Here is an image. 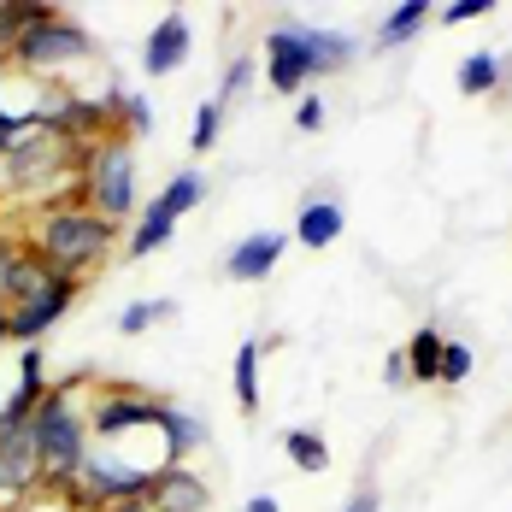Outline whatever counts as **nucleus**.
I'll use <instances>...</instances> for the list:
<instances>
[{
    "instance_id": "f257e3e1",
    "label": "nucleus",
    "mask_w": 512,
    "mask_h": 512,
    "mask_svg": "<svg viewBox=\"0 0 512 512\" xmlns=\"http://www.w3.org/2000/svg\"><path fill=\"white\" fill-rule=\"evenodd\" d=\"M83 377L71 383H53L42 395V407L30 412V448H36V465H42V495H59L77 483V471L89 460L95 436H89V407L77 401Z\"/></svg>"
},
{
    "instance_id": "f03ea898",
    "label": "nucleus",
    "mask_w": 512,
    "mask_h": 512,
    "mask_svg": "<svg viewBox=\"0 0 512 512\" xmlns=\"http://www.w3.org/2000/svg\"><path fill=\"white\" fill-rule=\"evenodd\" d=\"M24 242L42 248L59 277H77V283H83V277L101 271L106 254L118 248V224H106L101 212H89L83 201H48L36 212V224H30Z\"/></svg>"
},
{
    "instance_id": "7ed1b4c3",
    "label": "nucleus",
    "mask_w": 512,
    "mask_h": 512,
    "mask_svg": "<svg viewBox=\"0 0 512 512\" xmlns=\"http://www.w3.org/2000/svg\"><path fill=\"white\" fill-rule=\"evenodd\" d=\"M83 59H95L89 24L71 18V12H59V6H36L30 30L18 36V48H12L6 65L24 71V77H36V83H48V77H59V71H77Z\"/></svg>"
},
{
    "instance_id": "20e7f679",
    "label": "nucleus",
    "mask_w": 512,
    "mask_h": 512,
    "mask_svg": "<svg viewBox=\"0 0 512 512\" xmlns=\"http://www.w3.org/2000/svg\"><path fill=\"white\" fill-rule=\"evenodd\" d=\"M77 201L101 212L106 224L136 218V159H130L124 136H101L77 154Z\"/></svg>"
},
{
    "instance_id": "39448f33",
    "label": "nucleus",
    "mask_w": 512,
    "mask_h": 512,
    "mask_svg": "<svg viewBox=\"0 0 512 512\" xmlns=\"http://www.w3.org/2000/svg\"><path fill=\"white\" fill-rule=\"evenodd\" d=\"M159 465H136V460H118V448L112 442H95L89 448V460L77 471V483L71 489H59L71 507L83 512H106L118 507V501H148V483H154Z\"/></svg>"
},
{
    "instance_id": "423d86ee",
    "label": "nucleus",
    "mask_w": 512,
    "mask_h": 512,
    "mask_svg": "<svg viewBox=\"0 0 512 512\" xmlns=\"http://www.w3.org/2000/svg\"><path fill=\"white\" fill-rule=\"evenodd\" d=\"M159 412H165L159 395L136 389V383H112L89 407V436L95 442H118V436H136V430H159Z\"/></svg>"
},
{
    "instance_id": "0eeeda50",
    "label": "nucleus",
    "mask_w": 512,
    "mask_h": 512,
    "mask_svg": "<svg viewBox=\"0 0 512 512\" xmlns=\"http://www.w3.org/2000/svg\"><path fill=\"white\" fill-rule=\"evenodd\" d=\"M259 77L277 89V95H307L312 83V59L301 42V24H277L265 36V59H259Z\"/></svg>"
},
{
    "instance_id": "6e6552de",
    "label": "nucleus",
    "mask_w": 512,
    "mask_h": 512,
    "mask_svg": "<svg viewBox=\"0 0 512 512\" xmlns=\"http://www.w3.org/2000/svg\"><path fill=\"white\" fill-rule=\"evenodd\" d=\"M77 295H83V283H77V277H53L42 295L18 301V307H12V342H18V348H36L53 324L71 312V301H77Z\"/></svg>"
},
{
    "instance_id": "1a4fd4ad",
    "label": "nucleus",
    "mask_w": 512,
    "mask_h": 512,
    "mask_svg": "<svg viewBox=\"0 0 512 512\" xmlns=\"http://www.w3.org/2000/svg\"><path fill=\"white\" fill-rule=\"evenodd\" d=\"M189 48H195V30H189V12H165L154 30H148V42H142V71L148 77H171L177 65H189Z\"/></svg>"
},
{
    "instance_id": "9d476101",
    "label": "nucleus",
    "mask_w": 512,
    "mask_h": 512,
    "mask_svg": "<svg viewBox=\"0 0 512 512\" xmlns=\"http://www.w3.org/2000/svg\"><path fill=\"white\" fill-rule=\"evenodd\" d=\"M289 254V236L283 230H254V236H242L230 259H224V277H236V283H265L277 265Z\"/></svg>"
},
{
    "instance_id": "9b49d317",
    "label": "nucleus",
    "mask_w": 512,
    "mask_h": 512,
    "mask_svg": "<svg viewBox=\"0 0 512 512\" xmlns=\"http://www.w3.org/2000/svg\"><path fill=\"white\" fill-rule=\"evenodd\" d=\"M148 501L159 512H206L212 507V489H206L189 465H159L154 483H148Z\"/></svg>"
},
{
    "instance_id": "f8f14e48",
    "label": "nucleus",
    "mask_w": 512,
    "mask_h": 512,
    "mask_svg": "<svg viewBox=\"0 0 512 512\" xmlns=\"http://www.w3.org/2000/svg\"><path fill=\"white\" fill-rule=\"evenodd\" d=\"M342 230H348V212H342V201H336V195H307V201H301V212H295V242H301V248H312V254H324Z\"/></svg>"
},
{
    "instance_id": "ddd939ff",
    "label": "nucleus",
    "mask_w": 512,
    "mask_h": 512,
    "mask_svg": "<svg viewBox=\"0 0 512 512\" xmlns=\"http://www.w3.org/2000/svg\"><path fill=\"white\" fill-rule=\"evenodd\" d=\"M53 383H48V354L42 348H18V389L6 395V407L0 412H12V418H30V412L42 407V395H48Z\"/></svg>"
},
{
    "instance_id": "4468645a",
    "label": "nucleus",
    "mask_w": 512,
    "mask_h": 512,
    "mask_svg": "<svg viewBox=\"0 0 512 512\" xmlns=\"http://www.w3.org/2000/svg\"><path fill=\"white\" fill-rule=\"evenodd\" d=\"M53 277H59V271L48 265V254L24 242V248H18V259H12V271H6V289H0V301H6V307H18V301L42 295V289H48Z\"/></svg>"
},
{
    "instance_id": "2eb2a0df",
    "label": "nucleus",
    "mask_w": 512,
    "mask_h": 512,
    "mask_svg": "<svg viewBox=\"0 0 512 512\" xmlns=\"http://www.w3.org/2000/svg\"><path fill=\"white\" fill-rule=\"evenodd\" d=\"M159 436H165V465H189V454L206 448V418H195V412H183V407L165 401V412H159Z\"/></svg>"
},
{
    "instance_id": "dca6fc26",
    "label": "nucleus",
    "mask_w": 512,
    "mask_h": 512,
    "mask_svg": "<svg viewBox=\"0 0 512 512\" xmlns=\"http://www.w3.org/2000/svg\"><path fill=\"white\" fill-rule=\"evenodd\" d=\"M301 42H307V59H312V77H330L342 65H354L359 42L348 30H318V24H301Z\"/></svg>"
},
{
    "instance_id": "f3484780",
    "label": "nucleus",
    "mask_w": 512,
    "mask_h": 512,
    "mask_svg": "<svg viewBox=\"0 0 512 512\" xmlns=\"http://www.w3.org/2000/svg\"><path fill=\"white\" fill-rule=\"evenodd\" d=\"M430 18H436V6H430V0H401V6L377 24V48H407Z\"/></svg>"
},
{
    "instance_id": "a211bd4d",
    "label": "nucleus",
    "mask_w": 512,
    "mask_h": 512,
    "mask_svg": "<svg viewBox=\"0 0 512 512\" xmlns=\"http://www.w3.org/2000/svg\"><path fill=\"white\" fill-rule=\"evenodd\" d=\"M106 106H112V124L124 142L136 136H154V101L148 95H130V89H106Z\"/></svg>"
},
{
    "instance_id": "6ab92c4d",
    "label": "nucleus",
    "mask_w": 512,
    "mask_h": 512,
    "mask_svg": "<svg viewBox=\"0 0 512 512\" xmlns=\"http://www.w3.org/2000/svg\"><path fill=\"white\" fill-rule=\"evenodd\" d=\"M507 59L501 53H471V59H460V71H454V83H460V95H495L501 83H507Z\"/></svg>"
},
{
    "instance_id": "aec40b11",
    "label": "nucleus",
    "mask_w": 512,
    "mask_h": 512,
    "mask_svg": "<svg viewBox=\"0 0 512 512\" xmlns=\"http://www.w3.org/2000/svg\"><path fill=\"white\" fill-rule=\"evenodd\" d=\"M171 236H177V218H171L159 201H142V218L130 224V254H136V259H142V254H159Z\"/></svg>"
},
{
    "instance_id": "412c9836",
    "label": "nucleus",
    "mask_w": 512,
    "mask_h": 512,
    "mask_svg": "<svg viewBox=\"0 0 512 512\" xmlns=\"http://www.w3.org/2000/svg\"><path fill=\"white\" fill-rule=\"evenodd\" d=\"M442 342H448V336H442V330H430V324H424V330H412V342L401 348V354H407L412 383H436V371H442Z\"/></svg>"
},
{
    "instance_id": "4be33fe9",
    "label": "nucleus",
    "mask_w": 512,
    "mask_h": 512,
    "mask_svg": "<svg viewBox=\"0 0 512 512\" xmlns=\"http://www.w3.org/2000/svg\"><path fill=\"white\" fill-rule=\"evenodd\" d=\"M154 201L165 206V212H171L177 224H183V218H189V212H195V206L206 201V177H201V171H195V165H189V171H177V177H171V183L159 189Z\"/></svg>"
},
{
    "instance_id": "5701e85b",
    "label": "nucleus",
    "mask_w": 512,
    "mask_h": 512,
    "mask_svg": "<svg viewBox=\"0 0 512 512\" xmlns=\"http://www.w3.org/2000/svg\"><path fill=\"white\" fill-rule=\"evenodd\" d=\"M283 454L295 460V471H307V477H318V471H330V442L318 436V430H283Z\"/></svg>"
},
{
    "instance_id": "b1692460",
    "label": "nucleus",
    "mask_w": 512,
    "mask_h": 512,
    "mask_svg": "<svg viewBox=\"0 0 512 512\" xmlns=\"http://www.w3.org/2000/svg\"><path fill=\"white\" fill-rule=\"evenodd\" d=\"M259 354H265V342H242V348H236V407L248 412V418H254L259 401H265V395H259Z\"/></svg>"
},
{
    "instance_id": "393cba45",
    "label": "nucleus",
    "mask_w": 512,
    "mask_h": 512,
    "mask_svg": "<svg viewBox=\"0 0 512 512\" xmlns=\"http://www.w3.org/2000/svg\"><path fill=\"white\" fill-rule=\"evenodd\" d=\"M30 18H36V0H0V65L12 59L18 36L30 30Z\"/></svg>"
},
{
    "instance_id": "a878e982",
    "label": "nucleus",
    "mask_w": 512,
    "mask_h": 512,
    "mask_svg": "<svg viewBox=\"0 0 512 512\" xmlns=\"http://www.w3.org/2000/svg\"><path fill=\"white\" fill-rule=\"evenodd\" d=\"M171 312H177V301H130V307L118 312V330H124V336H148V330L165 324Z\"/></svg>"
},
{
    "instance_id": "bb28decb",
    "label": "nucleus",
    "mask_w": 512,
    "mask_h": 512,
    "mask_svg": "<svg viewBox=\"0 0 512 512\" xmlns=\"http://www.w3.org/2000/svg\"><path fill=\"white\" fill-rule=\"evenodd\" d=\"M218 130H224V101H206V106H195V130H189V148H195V154H212Z\"/></svg>"
},
{
    "instance_id": "cd10ccee",
    "label": "nucleus",
    "mask_w": 512,
    "mask_h": 512,
    "mask_svg": "<svg viewBox=\"0 0 512 512\" xmlns=\"http://www.w3.org/2000/svg\"><path fill=\"white\" fill-rule=\"evenodd\" d=\"M259 77V59H230L224 65V77H218V101H236V95H248Z\"/></svg>"
},
{
    "instance_id": "c85d7f7f",
    "label": "nucleus",
    "mask_w": 512,
    "mask_h": 512,
    "mask_svg": "<svg viewBox=\"0 0 512 512\" xmlns=\"http://www.w3.org/2000/svg\"><path fill=\"white\" fill-rule=\"evenodd\" d=\"M471 377V348L465 342H442V371H436V383H465Z\"/></svg>"
},
{
    "instance_id": "c756f323",
    "label": "nucleus",
    "mask_w": 512,
    "mask_h": 512,
    "mask_svg": "<svg viewBox=\"0 0 512 512\" xmlns=\"http://www.w3.org/2000/svg\"><path fill=\"white\" fill-rule=\"evenodd\" d=\"M489 12H495V0H454L436 12V24H465V18H489Z\"/></svg>"
},
{
    "instance_id": "7c9ffc66",
    "label": "nucleus",
    "mask_w": 512,
    "mask_h": 512,
    "mask_svg": "<svg viewBox=\"0 0 512 512\" xmlns=\"http://www.w3.org/2000/svg\"><path fill=\"white\" fill-rule=\"evenodd\" d=\"M295 130H307V136L324 130V101H318V95H301V106H295Z\"/></svg>"
},
{
    "instance_id": "2f4dec72",
    "label": "nucleus",
    "mask_w": 512,
    "mask_h": 512,
    "mask_svg": "<svg viewBox=\"0 0 512 512\" xmlns=\"http://www.w3.org/2000/svg\"><path fill=\"white\" fill-rule=\"evenodd\" d=\"M18 512H83V507H71L65 495H36L30 507H18Z\"/></svg>"
},
{
    "instance_id": "473e14b6",
    "label": "nucleus",
    "mask_w": 512,
    "mask_h": 512,
    "mask_svg": "<svg viewBox=\"0 0 512 512\" xmlns=\"http://www.w3.org/2000/svg\"><path fill=\"white\" fill-rule=\"evenodd\" d=\"M18 248H24V242L0 230V289H6V271H12V259H18Z\"/></svg>"
},
{
    "instance_id": "72a5a7b5",
    "label": "nucleus",
    "mask_w": 512,
    "mask_h": 512,
    "mask_svg": "<svg viewBox=\"0 0 512 512\" xmlns=\"http://www.w3.org/2000/svg\"><path fill=\"white\" fill-rule=\"evenodd\" d=\"M383 377L401 389V383H412V371H407V354H389V365H383Z\"/></svg>"
},
{
    "instance_id": "f704fd0d",
    "label": "nucleus",
    "mask_w": 512,
    "mask_h": 512,
    "mask_svg": "<svg viewBox=\"0 0 512 512\" xmlns=\"http://www.w3.org/2000/svg\"><path fill=\"white\" fill-rule=\"evenodd\" d=\"M342 512H377V489H359V495H354Z\"/></svg>"
},
{
    "instance_id": "c9c22d12",
    "label": "nucleus",
    "mask_w": 512,
    "mask_h": 512,
    "mask_svg": "<svg viewBox=\"0 0 512 512\" xmlns=\"http://www.w3.org/2000/svg\"><path fill=\"white\" fill-rule=\"evenodd\" d=\"M6 342H12V307L0 301V348H6Z\"/></svg>"
},
{
    "instance_id": "e433bc0d",
    "label": "nucleus",
    "mask_w": 512,
    "mask_h": 512,
    "mask_svg": "<svg viewBox=\"0 0 512 512\" xmlns=\"http://www.w3.org/2000/svg\"><path fill=\"white\" fill-rule=\"evenodd\" d=\"M242 512H283V507H277L271 495H254V501H248V507H242Z\"/></svg>"
},
{
    "instance_id": "4c0bfd02",
    "label": "nucleus",
    "mask_w": 512,
    "mask_h": 512,
    "mask_svg": "<svg viewBox=\"0 0 512 512\" xmlns=\"http://www.w3.org/2000/svg\"><path fill=\"white\" fill-rule=\"evenodd\" d=\"M106 512H159L154 501H118V507H106Z\"/></svg>"
}]
</instances>
